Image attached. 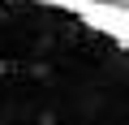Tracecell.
<instances>
[{
  "instance_id": "cell-1",
  "label": "cell",
  "mask_w": 129,
  "mask_h": 125,
  "mask_svg": "<svg viewBox=\"0 0 129 125\" xmlns=\"http://www.w3.org/2000/svg\"><path fill=\"white\" fill-rule=\"evenodd\" d=\"M0 125H129V13L0 0Z\"/></svg>"
}]
</instances>
